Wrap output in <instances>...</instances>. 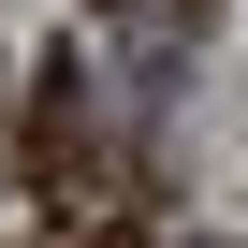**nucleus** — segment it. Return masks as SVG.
Segmentation results:
<instances>
[{"instance_id": "nucleus-1", "label": "nucleus", "mask_w": 248, "mask_h": 248, "mask_svg": "<svg viewBox=\"0 0 248 248\" xmlns=\"http://www.w3.org/2000/svg\"><path fill=\"white\" fill-rule=\"evenodd\" d=\"M204 15H219V0H102V44H117V59H146V73H175Z\"/></svg>"}]
</instances>
